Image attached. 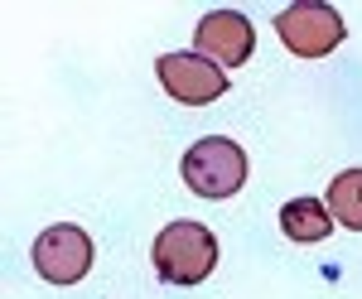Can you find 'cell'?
Listing matches in <instances>:
<instances>
[{
  "label": "cell",
  "mask_w": 362,
  "mask_h": 299,
  "mask_svg": "<svg viewBox=\"0 0 362 299\" xmlns=\"http://www.w3.org/2000/svg\"><path fill=\"white\" fill-rule=\"evenodd\" d=\"M276 34H280V44H285L290 54L324 58L343 44L348 29H343V15H338L334 5H324V0H300V5H290V10L276 15Z\"/></svg>",
  "instance_id": "3"
},
{
  "label": "cell",
  "mask_w": 362,
  "mask_h": 299,
  "mask_svg": "<svg viewBox=\"0 0 362 299\" xmlns=\"http://www.w3.org/2000/svg\"><path fill=\"white\" fill-rule=\"evenodd\" d=\"M334 227L338 222H334V213H329L324 198H290V203L280 208V232H285L290 242H300V246L324 242Z\"/></svg>",
  "instance_id": "7"
},
{
  "label": "cell",
  "mask_w": 362,
  "mask_h": 299,
  "mask_svg": "<svg viewBox=\"0 0 362 299\" xmlns=\"http://www.w3.org/2000/svg\"><path fill=\"white\" fill-rule=\"evenodd\" d=\"M329 213H334L338 227L362 232V169H343L329 184Z\"/></svg>",
  "instance_id": "8"
},
{
  "label": "cell",
  "mask_w": 362,
  "mask_h": 299,
  "mask_svg": "<svg viewBox=\"0 0 362 299\" xmlns=\"http://www.w3.org/2000/svg\"><path fill=\"white\" fill-rule=\"evenodd\" d=\"M155 73L179 107H208L227 92V73L218 63H208L203 54H165L155 63Z\"/></svg>",
  "instance_id": "5"
},
{
  "label": "cell",
  "mask_w": 362,
  "mask_h": 299,
  "mask_svg": "<svg viewBox=\"0 0 362 299\" xmlns=\"http://www.w3.org/2000/svg\"><path fill=\"white\" fill-rule=\"evenodd\" d=\"M92 261H97L92 237L83 227H73V222H54L49 232L34 237V271L49 285H78L92 271Z\"/></svg>",
  "instance_id": "4"
},
{
  "label": "cell",
  "mask_w": 362,
  "mask_h": 299,
  "mask_svg": "<svg viewBox=\"0 0 362 299\" xmlns=\"http://www.w3.org/2000/svg\"><path fill=\"white\" fill-rule=\"evenodd\" d=\"M179 174L198 198H232L247 184V150L227 136H203L198 145L184 150Z\"/></svg>",
  "instance_id": "2"
},
{
  "label": "cell",
  "mask_w": 362,
  "mask_h": 299,
  "mask_svg": "<svg viewBox=\"0 0 362 299\" xmlns=\"http://www.w3.org/2000/svg\"><path fill=\"white\" fill-rule=\"evenodd\" d=\"M256 49V29H251L247 15H237V10H213V15H203L194 29V54H203L208 63H218V68H242Z\"/></svg>",
  "instance_id": "6"
},
{
  "label": "cell",
  "mask_w": 362,
  "mask_h": 299,
  "mask_svg": "<svg viewBox=\"0 0 362 299\" xmlns=\"http://www.w3.org/2000/svg\"><path fill=\"white\" fill-rule=\"evenodd\" d=\"M150 261L165 285H198L218 271V237L203 222H169L150 246Z\"/></svg>",
  "instance_id": "1"
}]
</instances>
